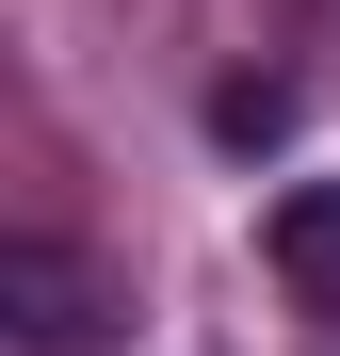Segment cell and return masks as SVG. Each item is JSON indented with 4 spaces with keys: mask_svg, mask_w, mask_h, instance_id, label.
Instances as JSON below:
<instances>
[{
    "mask_svg": "<svg viewBox=\"0 0 340 356\" xmlns=\"http://www.w3.org/2000/svg\"><path fill=\"white\" fill-rule=\"evenodd\" d=\"M0 324H17L33 356H97L113 324H130V291H113L81 243H49V227H17L0 243Z\"/></svg>",
    "mask_w": 340,
    "mask_h": 356,
    "instance_id": "1",
    "label": "cell"
},
{
    "mask_svg": "<svg viewBox=\"0 0 340 356\" xmlns=\"http://www.w3.org/2000/svg\"><path fill=\"white\" fill-rule=\"evenodd\" d=\"M259 259H275V291H292L308 324H340V178H292V195L259 211Z\"/></svg>",
    "mask_w": 340,
    "mask_h": 356,
    "instance_id": "2",
    "label": "cell"
},
{
    "mask_svg": "<svg viewBox=\"0 0 340 356\" xmlns=\"http://www.w3.org/2000/svg\"><path fill=\"white\" fill-rule=\"evenodd\" d=\"M211 146H227V162L292 146V81H275V65H243V81H211Z\"/></svg>",
    "mask_w": 340,
    "mask_h": 356,
    "instance_id": "3",
    "label": "cell"
}]
</instances>
